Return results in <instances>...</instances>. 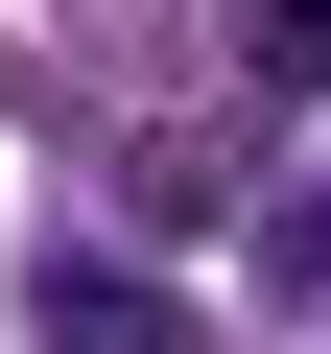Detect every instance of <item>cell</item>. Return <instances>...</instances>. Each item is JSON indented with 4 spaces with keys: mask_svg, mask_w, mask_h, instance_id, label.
<instances>
[{
    "mask_svg": "<svg viewBox=\"0 0 331 354\" xmlns=\"http://www.w3.org/2000/svg\"><path fill=\"white\" fill-rule=\"evenodd\" d=\"M260 283H307V307H331V189H284V213H260Z\"/></svg>",
    "mask_w": 331,
    "mask_h": 354,
    "instance_id": "cell-3",
    "label": "cell"
},
{
    "mask_svg": "<svg viewBox=\"0 0 331 354\" xmlns=\"http://www.w3.org/2000/svg\"><path fill=\"white\" fill-rule=\"evenodd\" d=\"M24 330H48V354H190V307H166L142 260H48V283H24Z\"/></svg>",
    "mask_w": 331,
    "mask_h": 354,
    "instance_id": "cell-1",
    "label": "cell"
},
{
    "mask_svg": "<svg viewBox=\"0 0 331 354\" xmlns=\"http://www.w3.org/2000/svg\"><path fill=\"white\" fill-rule=\"evenodd\" d=\"M237 95H260V118L331 95V0H237Z\"/></svg>",
    "mask_w": 331,
    "mask_h": 354,
    "instance_id": "cell-2",
    "label": "cell"
}]
</instances>
